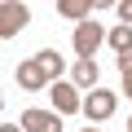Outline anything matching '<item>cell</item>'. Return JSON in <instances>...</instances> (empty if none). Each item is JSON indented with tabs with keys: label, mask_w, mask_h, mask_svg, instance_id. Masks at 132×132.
Returning a JSON list of instances; mask_svg holds the SVG:
<instances>
[{
	"label": "cell",
	"mask_w": 132,
	"mask_h": 132,
	"mask_svg": "<svg viewBox=\"0 0 132 132\" xmlns=\"http://www.w3.org/2000/svg\"><path fill=\"white\" fill-rule=\"evenodd\" d=\"M31 22V13H27V5H18V0H5V5H0V35H18L22 27Z\"/></svg>",
	"instance_id": "obj_1"
},
{
	"label": "cell",
	"mask_w": 132,
	"mask_h": 132,
	"mask_svg": "<svg viewBox=\"0 0 132 132\" xmlns=\"http://www.w3.org/2000/svg\"><path fill=\"white\" fill-rule=\"evenodd\" d=\"M18 88H27V93H44V88H53V79L44 75V66L31 57V62H18Z\"/></svg>",
	"instance_id": "obj_2"
},
{
	"label": "cell",
	"mask_w": 132,
	"mask_h": 132,
	"mask_svg": "<svg viewBox=\"0 0 132 132\" xmlns=\"http://www.w3.org/2000/svg\"><path fill=\"white\" fill-rule=\"evenodd\" d=\"M101 40H106L101 22H79V27H75V53H79V57H93V53L101 48Z\"/></svg>",
	"instance_id": "obj_3"
},
{
	"label": "cell",
	"mask_w": 132,
	"mask_h": 132,
	"mask_svg": "<svg viewBox=\"0 0 132 132\" xmlns=\"http://www.w3.org/2000/svg\"><path fill=\"white\" fill-rule=\"evenodd\" d=\"M48 97H53L57 114H75V110H84V97H79V88H75V84H66V79H57Z\"/></svg>",
	"instance_id": "obj_4"
},
{
	"label": "cell",
	"mask_w": 132,
	"mask_h": 132,
	"mask_svg": "<svg viewBox=\"0 0 132 132\" xmlns=\"http://www.w3.org/2000/svg\"><path fill=\"white\" fill-rule=\"evenodd\" d=\"M114 106H119V97H114V93L93 88V93H88V101H84V114H88V119H110V114H114Z\"/></svg>",
	"instance_id": "obj_5"
},
{
	"label": "cell",
	"mask_w": 132,
	"mask_h": 132,
	"mask_svg": "<svg viewBox=\"0 0 132 132\" xmlns=\"http://www.w3.org/2000/svg\"><path fill=\"white\" fill-rule=\"evenodd\" d=\"M27 132H62V119L53 114V110H22V119H18Z\"/></svg>",
	"instance_id": "obj_6"
},
{
	"label": "cell",
	"mask_w": 132,
	"mask_h": 132,
	"mask_svg": "<svg viewBox=\"0 0 132 132\" xmlns=\"http://www.w3.org/2000/svg\"><path fill=\"white\" fill-rule=\"evenodd\" d=\"M71 84H75V88H93V84H97V62H93V57H79V62L71 66Z\"/></svg>",
	"instance_id": "obj_7"
},
{
	"label": "cell",
	"mask_w": 132,
	"mask_h": 132,
	"mask_svg": "<svg viewBox=\"0 0 132 132\" xmlns=\"http://www.w3.org/2000/svg\"><path fill=\"white\" fill-rule=\"evenodd\" d=\"M35 62L44 66V75H48L53 84H57V75L66 71V62H62V53H57V48H40V53H35Z\"/></svg>",
	"instance_id": "obj_8"
},
{
	"label": "cell",
	"mask_w": 132,
	"mask_h": 132,
	"mask_svg": "<svg viewBox=\"0 0 132 132\" xmlns=\"http://www.w3.org/2000/svg\"><path fill=\"white\" fill-rule=\"evenodd\" d=\"M106 40H110V48H114L119 57H123V53H132V27H123V22H119L114 31H106Z\"/></svg>",
	"instance_id": "obj_9"
},
{
	"label": "cell",
	"mask_w": 132,
	"mask_h": 132,
	"mask_svg": "<svg viewBox=\"0 0 132 132\" xmlns=\"http://www.w3.org/2000/svg\"><path fill=\"white\" fill-rule=\"evenodd\" d=\"M88 9L93 5H84V0H62V5H57V13L71 18V22H88Z\"/></svg>",
	"instance_id": "obj_10"
},
{
	"label": "cell",
	"mask_w": 132,
	"mask_h": 132,
	"mask_svg": "<svg viewBox=\"0 0 132 132\" xmlns=\"http://www.w3.org/2000/svg\"><path fill=\"white\" fill-rule=\"evenodd\" d=\"M119 22H123V27H132V0H128V5H119Z\"/></svg>",
	"instance_id": "obj_11"
},
{
	"label": "cell",
	"mask_w": 132,
	"mask_h": 132,
	"mask_svg": "<svg viewBox=\"0 0 132 132\" xmlns=\"http://www.w3.org/2000/svg\"><path fill=\"white\" fill-rule=\"evenodd\" d=\"M119 71H123V75H132V53H123V57H119Z\"/></svg>",
	"instance_id": "obj_12"
},
{
	"label": "cell",
	"mask_w": 132,
	"mask_h": 132,
	"mask_svg": "<svg viewBox=\"0 0 132 132\" xmlns=\"http://www.w3.org/2000/svg\"><path fill=\"white\" fill-rule=\"evenodd\" d=\"M123 97H132V75H123Z\"/></svg>",
	"instance_id": "obj_13"
},
{
	"label": "cell",
	"mask_w": 132,
	"mask_h": 132,
	"mask_svg": "<svg viewBox=\"0 0 132 132\" xmlns=\"http://www.w3.org/2000/svg\"><path fill=\"white\" fill-rule=\"evenodd\" d=\"M0 132H22V128H18V123H5V128H0Z\"/></svg>",
	"instance_id": "obj_14"
},
{
	"label": "cell",
	"mask_w": 132,
	"mask_h": 132,
	"mask_svg": "<svg viewBox=\"0 0 132 132\" xmlns=\"http://www.w3.org/2000/svg\"><path fill=\"white\" fill-rule=\"evenodd\" d=\"M84 132H97V128H84Z\"/></svg>",
	"instance_id": "obj_15"
},
{
	"label": "cell",
	"mask_w": 132,
	"mask_h": 132,
	"mask_svg": "<svg viewBox=\"0 0 132 132\" xmlns=\"http://www.w3.org/2000/svg\"><path fill=\"white\" fill-rule=\"evenodd\" d=\"M128 132H132V119H128Z\"/></svg>",
	"instance_id": "obj_16"
}]
</instances>
